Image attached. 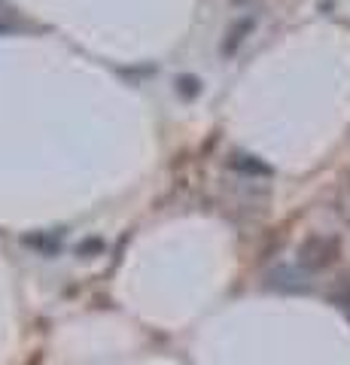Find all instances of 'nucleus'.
<instances>
[{
	"label": "nucleus",
	"instance_id": "nucleus-5",
	"mask_svg": "<svg viewBox=\"0 0 350 365\" xmlns=\"http://www.w3.org/2000/svg\"><path fill=\"white\" fill-rule=\"evenodd\" d=\"M177 91H180L183 98H198L201 83H198L195 76H180V79H177Z\"/></svg>",
	"mask_w": 350,
	"mask_h": 365
},
{
	"label": "nucleus",
	"instance_id": "nucleus-6",
	"mask_svg": "<svg viewBox=\"0 0 350 365\" xmlns=\"http://www.w3.org/2000/svg\"><path fill=\"white\" fill-rule=\"evenodd\" d=\"M232 4H238V6H247V4H253V0H232Z\"/></svg>",
	"mask_w": 350,
	"mask_h": 365
},
{
	"label": "nucleus",
	"instance_id": "nucleus-4",
	"mask_svg": "<svg viewBox=\"0 0 350 365\" xmlns=\"http://www.w3.org/2000/svg\"><path fill=\"white\" fill-rule=\"evenodd\" d=\"M250 31H253V19H241L238 25H235V28L229 31V40H225L222 49H225V52H235V46H241V43H244V37H247Z\"/></svg>",
	"mask_w": 350,
	"mask_h": 365
},
{
	"label": "nucleus",
	"instance_id": "nucleus-3",
	"mask_svg": "<svg viewBox=\"0 0 350 365\" xmlns=\"http://www.w3.org/2000/svg\"><path fill=\"white\" fill-rule=\"evenodd\" d=\"M229 168L238 170L241 177H271V168L265 162H259L253 155H244V153H235L229 158Z\"/></svg>",
	"mask_w": 350,
	"mask_h": 365
},
{
	"label": "nucleus",
	"instance_id": "nucleus-1",
	"mask_svg": "<svg viewBox=\"0 0 350 365\" xmlns=\"http://www.w3.org/2000/svg\"><path fill=\"white\" fill-rule=\"evenodd\" d=\"M341 253V244L338 237H329V235H311L308 241L299 247V265L304 271H323L329 268L332 262Z\"/></svg>",
	"mask_w": 350,
	"mask_h": 365
},
{
	"label": "nucleus",
	"instance_id": "nucleus-2",
	"mask_svg": "<svg viewBox=\"0 0 350 365\" xmlns=\"http://www.w3.org/2000/svg\"><path fill=\"white\" fill-rule=\"evenodd\" d=\"M268 287L287 289V292H302V289H308V283H304V277L296 268H277L268 274Z\"/></svg>",
	"mask_w": 350,
	"mask_h": 365
}]
</instances>
